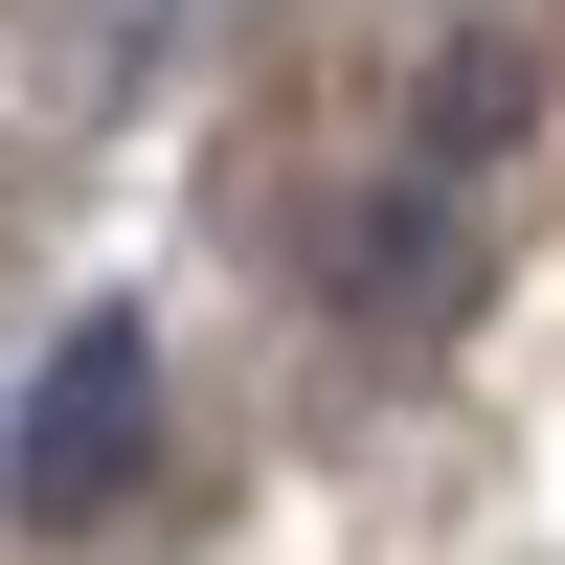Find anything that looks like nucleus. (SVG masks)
Returning a JSON list of instances; mask_svg holds the SVG:
<instances>
[{
    "label": "nucleus",
    "mask_w": 565,
    "mask_h": 565,
    "mask_svg": "<svg viewBox=\"0 0 565 565\" xmlns=\"http://www.w3.org/2000/svg\"><path fill=\"white\" fill-rule=\"evenodd\" d=\"M136 452H159V340H136V317H68L45 385H23V430H0V498H23L45 543H90L136 498Z\"/></svg>",
    "instance_id": "nucleus-1"
}]
</instances>
